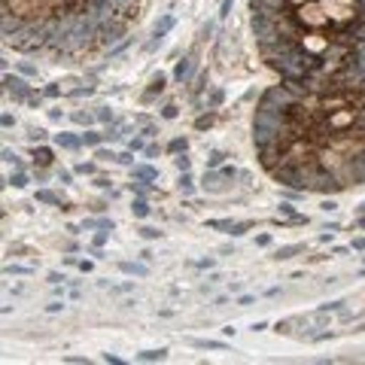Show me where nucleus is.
Segmentation results:
<instances>
[{
    "instance_id": "obj_1",
    "label": "nucleus",
    "mask_w": 365,
    "mask_h": 365,
    "mask_svg": "<svg viewBox=\"0 0 365 365\" xmlns=\"http://www.w3.org/2000/svg\"><path fill=\"white\" fill-rule=\"evenodd\" d=\"M280 165L299 177H341L365 155V91L329 88L292 104L280 128Z\"/></svg>"
},
{
    "instance_id": "obj_2",
    "label": "nucleus",
    "mask_w": 365,
    "mask_h": 365,
    "mask_svg": "<svg viewBox=\"0 0 365 365\" xmlns=\"http://www.w3.org/2000/svg\"><path fill=\"white\" fill-rule=\"evenodd\" d=\"M319 6H323V13L329 16L332 25H350L359 9L356 0H319Z\"/></svg>"
},
{
    "instance_id": "obj_3",
    "label": "nucleus",
    "mask_w": 365,
    "mask_h": 365,
    "mask_svg": "<svg viewBox=\"0 0 365 365\" xmlns=\"http://www.w3.org/2000/svg\"><path fill=\"white\" fill-rule=\"evenodd\" d=\"M295 16H299L302 25L311 28V31H323V28L329 25V16L323 13V6H319V4H302Z\"/></svg>"
},
{
    "instance_id": "obj_4",
    "label": "nucleus",
    "mask_w": 365,
    "mask_h": 365,
    "mask_svg": "<svg viewBox=\"0 0 365 365\" xmlns=\"http://www.w3.org/2000/svg\"><path fill=\"white\" fill-rule=\"evenodd\" d=\"M13 13L16 16H40V13H46V0H13Z\"/></svg>"
},
{
    "instance_id": "obj_5",
    "label": "nucleus",
    "mask_w": 365,
    "mask_h": 365,
    "mask_svg": "<svg viewBox=\"0 0 365 365\" xmlns=\"http://www.w3.org/2000/svg\"><path fill=\"white\" fill-rule=\"evenodd\" d=\"M292 4H295V6H302V4H311V0H292Z\"/></svg>"
}]
</instances>
